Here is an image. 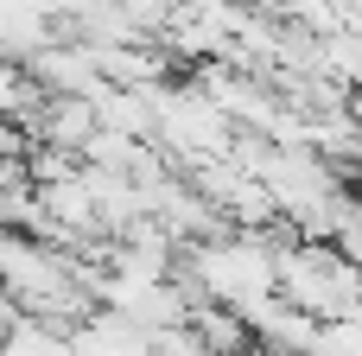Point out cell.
<instances>
[{
  "label": "cell",
  "mask_w": 362,
  "mask_h": 356,
  "mask_svg": "<svg viewBox=\"0 0 362 356\" xmlns=\"http://www.w3.org/2000/svg\"><path fill=\"white\" fill-rule=\"evenodd\" d=\"M178 274L197 287V299L229 306L235 318H248L261 299H274V242L248 236H197L178 248Z\"/></svg>",
  "instance_id": "obj_1"
},
{
  "label": "cell",
  "mask_w": 362,
  "mask_h": 356,
  "mask_svg": "<svg viewBox=\"0 0 362 356\" xmlns=\"http://www.w3.org/2000/svg\"><path fill=\"white\" fill-rule=\"evenodd\" d=\"M362 325L356 318H331V325H318L312 331V344H305V356H362Z\"/></svg>",
  "instance_id": "obj_3"
},
{
  "label": "cell",
  "mask_w": 362,
  "mask_h": 356,
  "mask_svg": "<svg viewBox=\"0 0 362 356\" xmlns=\"http://www.w3.org/2000/svg\"><path fill=\"white\" fill-rule=\"evenodd\" d=\"M274 299L331 325V318H356V261L337 255L331 242L293 236L274 242Z\"/></svg>",
  "instance_id": "obj_2"
}]
</instances>
